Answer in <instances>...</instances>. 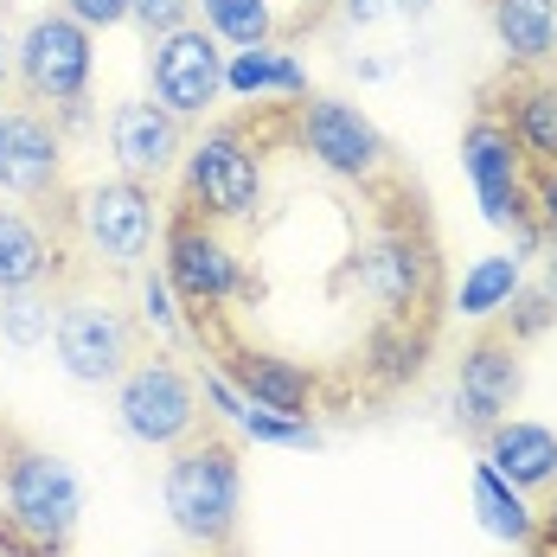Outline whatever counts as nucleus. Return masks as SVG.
Returning <instances> with one entry per match:
<instances>
[{
  "instance_id": "obj_38",
  "label": "nucleus",
  "mask_w": 557,
  "mask_h": 557,
  "mask_svg": "<svg viewBox=\"0 0 557 557\" xmlns=\"http://www.w3.org/2000/svg\"><path fill=\"white\" fill-rule=\"evenodd\" d=\"M0 97H7V52H0Z\"/></svg>"
},
{
  "instance_id": "obj_7",
  "label": "nucleus",
  "mask_w": 557,
  "mask_h": 557,
  "mask_svg": "<svg viewBox=\"0 0 557 557\" xmlns=\"http://www.w3.org/2000/svg\"><path fill=\"white\" fill-rule=\"evenodd\" d=\"M90 71H97V46H90V26H77L64 7L26 20L20 46H13V77L33 103L64 110V103H84L90 97Z\"/></svg>"
},
{
  "instance_id": "obj_10",
  "label": "nucleus",
  "mask_w": 557,
  "mask_h": 557,
  "mask_svg": "<svg viewBox=\"0 0 557 557\" xmlns=\"http://www.w3.org/2000/svg\"><path fill=\"white\" fill-rule=\"evenodd\" d=\"M148 84H154V103L180 122H206L224 97V46L199 26H173L161 39H148Z\"/></svg>"
},
{
  "instance_id": "obj_27",
  "label": "nucleus",
  "mask_w": 557,
  "mask_h": 557,
  "mask_svg": "<svg viewBox=\"0 0 557 557\" xmlns=\"http://www.w3.org/2000/svg\"><path fill=\"white\" fill-rule=\"evenodd\" d=\"M141 327H154L161 339H199V327L186 321V301L173 295L168 270H141Z\"/></svg>"
},
{
  "instance_id": "obj_5",
  "label": "nucleus",
  "mask_w": 557,
  "mask_h": 557,
  "mask_svg": "<svg viewBox=\"0 0 557 557\" xmlns=\"http://www.w3.org/2000/svg\"><path fill=\"white\" fill-rule=\"evenodd\" d=\"M71 224H77L90 263H103V270H115V276H135V270L148 263L154 237H161V199H154L148 180L115 173V180H97V186L77 193Z\"/></svg>"
},
{
  "instance_id": "obj_17",
  "label": "nucleus",
  "mask_w": 557,
  "mask_h": 557,
  "mask_svg": "<svg viewBox=\"0 0 557 557\" xmlns=\"http://www.w3.org/2000/svg\"><path fill=\"white\" fill-rule=\"evenodd\" d=\"M481 443H487V468H494L500 481H512L519 494L557 487V430L525 423V417H500Z\"/></svg>"
},
{
  "instance_id": "obj_34",
  "label": "nucleus",
  "mask_w": 557,
  "mask_h": 557,
  "mask_svg": "<svg viewBox=\"0 0 557 557\" xmlns=\"http://www.w3.org/2000/svg\"><path fill=\"white\" fill-rule=\"evenodd\" d=\"M0 557H46V552H33L20 532H7V525H0Z\"/></svg>"
},
{
  "instance_id": "obj_19",
  "label": "nucleus",
  "mask_w": 557,
  "mask_h": 557,
  "mask_svg": "<svg viewBox=\"0 0 557 557\" xmlns=\"http://www.w3.org/2000/svg\"><path fill=\"white\" fill-rule=\"evenodd\" d=\"M224 97H244V103H263V97H282V103H301L308 97V64L282 46H244V52H224Z\"/></svg>"
},
{
  "instance_id": "obj_25",
  "label": "nucleus",
  "mask_w": 557,
  "mask_h": 557,
  "mask_svg": "<svg viewBox=\"0 0 557 557\" xmlns=\"http://www.w3.org/2000/svg\"><path fill=\"white\" fill-rule=\"evenodd\" d=\"M193 13H199V26L231 46V52H244V46H263L270 33H276V7L270 0H193Z\"/></svg>"
},
{
  "instance_id": "obj_24",
  "label": "nucleus",
  "mask_w": 557,
  "mask_h": 557,
  "mask_svg": "<svg viewBox=\"0 0 557 557\" xmlns=\"http://www.w3.org/2000/svg\"><path fill=\"white\" fill-rule=\"evenodd\" d=\"M423 352H430V327H417V321H379L372 339H366V372L391 391L423 372Z\"/></svg>"
},
{
  "instance_id": "obj_4",
  "label": "nucleus",
  "mask_w": 557,
  "mask_h": 557,
  "mask_svg": "<svg viewBox=\"0 0 557 557\" xmlns=\"http://www.w3.org/2000/svg\"><path fill=\"white\" fill-rule=\"evenodd\" d=\"M180 180H186V212H199L206 224H250L263 212V154L237 122L206 128L180 154Z\"/></svg>"
},
{
  "instance_id": "obj_23",
  "label": "nucleus",
  "mask_w": 557,
  "mask_h": 557,
  "mask_svg": "<svg viewBox=\"0 0 557 557\" xmlns=\"http://www.w3.org/2000/svg\"><path fill=\"white\" fill-rule=\"evenodd\" d=\"M525 288V263L512 257V250H500V257H481L468 276H461V288H455V314L461 321H494V314H506V301Z\"/></svg>"
},
{
  "instance_id": "obj_8",
  "label": "nucleus",
  "mask_w": 557,
  "mask_h": 557,
  "mask_svg": "<svg viewBox=\"0 0 557 557\" xmlns=\"http://www.w3.org/2000/svg\"><path fill=\"white\" fill-rule=\"evenodd\" d=\"M115 417L141 448H180L186 436H199V379L161 352L135 359L115 379Z\"/></svg>"
},
{
  "instance_id": "obj_40",
  "label": "nucleus",
  "mask_w": 557,
  "mask_h": 557,
  "mask_svg": "<svg viewBox=\"0 0 557 557\" xmlns=\"http://www.w3.org/2000/svg\"><path fill=\"white\" fill-rule=\"evenodd\" d=\"M308 7H321V0H308Z\"/></svg>"
},
{
  "instance_id": "obj_3",
  "label": "nucleus",
  "mask_w": 557,
  "mask_h": 557,
  "mask_svg": "<svg viewBox=\"0 0 557 557\" xmlns=\"http://www.w3.org/2000/svg\"><path fill=\"white\" fill-rule=\"evenodd\" d=\"M0 494H7V532H20L33 552L58 557L77 532V512H84V494H77V474L46 455L33 443H7V461H0Z\"/></svg>"
},
{
  "instance_id": "obj_13",
  "label": "nucleus",
  "mask_w": 557,
  "mask_h": 557,
  "mask_svg": "<svg viewBox=\"0 0 557 557\" xmlns=\"http://www.w3.org/2000/svg\"><path fill=\"white\" fill-rule=\"evenodd\" d=\"M519 385H525V366H519V339L487 334L461 352V372H455V423L487 436L500 417H512L519 404Z\"/></svg>"
},
{
  "instance_id": "obj_31",
  "label": "nucleus",
  "mask_w": 557,
  "mask_h": 557,
  "mask_svg": "<svg viewBox=\"0 0 557 557\" xmlns=\"http://www.w3.org/2000/svg\"><path fill=\"white\" fill-rule=\"evenodd\" d=\"M64 13L77 26H90V33H110V26L128 20V0H64Z\"/></svg>"
},
{
  "instance_id": "obj_14",
  "label": "nucleus",
  "mask_w": 557,
  "mask_h": 557,
  "mask_svg": "<svg viewBox=\"0 0 557 557\" xmlns=\"http://www.w3.org/2000/svg\"><path fill=\"white\" fill-rule=\"evenodd\" d=\"M64 180V135L46 110H0V193L52 199Z\"/></svg>"
},
{
  "instance_id": "obj_21",
  "label": "nucleus",
  "mask_w": 557,
  "mask_h": 557,
  "mask_svg": "<svg viewBox=\"0 0 557 557\" xmlns=\"http://www.w3.org/2000/svg\"><path fill=\"white\" fill-rule=\"evenodd\" d=\"M58 276V244L46 224L26 219L20 206H0V295L13 288H46Z\"/></svg>"
},
{
  "instance_id": "obj_33",
  "label": "nucleus",
  "mask_w": 557,
  "mask_h": 557,
  "mask_svg": "<svg viewBox=\"0 0 557 557\" xmlns=\"http://www.w3.org/2000/svg\"><path fill=\"white\" fill-rule=\"evenodd\" d=\"M385 13V0H346V20H359V26H372Z\"/></svg>"
},
{
  "instance_id": "obj_36",
  "label": "nucleus",
  "mask_w": 557,
  "mask_h": 557,
  "mask_svg": "<svg viewBox=\"0 0 557 557\" xmlns=\"http://www.w3.org/2000/svg\"><path fill=\"white\" fill-rule=\"evenodd\" d=\"M539 532H545V545H552V552H557V500L545 506V512H539Z\"/></svg>"
},
{
  "instance_id": "obj_29",
  "label": "nucleus",
  "mask_w": 557,
  "mask_h": 557,
  "mask_svg": "<svg viewBox=\"0 0 557 557\" xmlns=\"http://www.w3.org/2000/svg\"><path fill=\"white\" fill-rule=\"evenodd\" d=\"M557 314H552V301L539 295V288H519L512 301H506V339H532V334H545Z\"/></svg>"
},
{
  "instance_id": "obj_6",
  "label": "nucleus",
  "mask_w": 557,
  "mask_h": 557,
  "mask_svg": "<svg viewBox=\"0 0 557 557\" xmlns=\"http://www.w3.org/2000/svg\"><path fill=\"white\" fill-rule=\"evenodd\" d=\"M295 148L314 168H327L334 180H352V186H379L391 173V148L379 122L346 97H301L295 103Z\"/></svg>"
},
{
  "instance_id": "obj_2",
  "label": "nucleus",
  "mask_w": 557,
  "mask_h": 557,
  "mask_svg": "<svg viewBox=\"0 0 557 557\" xmlns=\"http://www.w3.org/2000/svg\"><path fill=\"white\" fill-rule=\"evenodd\" d=\"M346 276L379 308V321H417L423 327L430 308H436V250H430V237L417 224H404V219L372 224L359 237Z\"/></svg>"
},
{
  "instance_id": "obj_22",
  "label": "nucleus",
  "mask_w": 557,
  "mask_h": 557,
  "mask_svg": "<svg viewBox=\"0 0 557 557\" xmlns=\"http://www.w3.org/2000/svg\"><path fill=\"white\" fill-rule=\"evenodd\" d=\"M474 512H481V525L494 532V539H506V545H532L539 539V512L525 506V494L512 487V481H500L487 461H474Z\"/></svg>"
},
{
  "instance_id": "obj_11",
  "label": "nucleus",
  "mask_w": 557,
  "mask_h": 557,
  "mask_svg": "<svg viewBox=\"0 0 557 557\" xmlns=\"http://www.w3.org/2000/svg\"><path fill=\"white\" fill-rule=\"evenodd\" d=\"M168 282H173V295L206 321L212 308H224V301H237L244 295V263H237V250L219 237V224H206L199 212H173L168 224Z\"/></svg>"
},
{
  "instance_id": "obj_12",
  "label": "nucleus",
  "mask_w": 557,
  "mask_h": 557,
  "mask_svg": "<svg viewBox=\"0 0 557 557\" xmlns=\"http://www.w3.org/2000/svg\"><path fill=\"white\" fill-rule=\"evenodd\" d=\"M461 173H468V186H474V199H481V219L512 231L519 219H532V193H525V154H519V141L506 135V122L494 110L474 115L468 122V135H461Z\"/></svg>"
},
{
  "instance_id": "obj_30",
  "label": "nucleus",
  "mask_w": 557,
  "mask_h": 557,
  "mask_svg": "<svg viewBox=\"0 0 557 557\" xmlns=\"http://www.w3.org/2000/svg\"><path fill=\"white\" fill-rule=\"evenodd\" d=\"M128 20H135L148 39H161V33H173V26L193 20V0H128Z\"/></svg>"
},
{
  "instance_id": "obj_39",
  "label": "nucleus",
  "mask_w": 557,
  "mask_h": 557,
  "mask_svg": "<svg viewBox=\"0 0 557 557\" xmlns=\"http://www.w3.org/2000/svg\"><path fill=\"white\" fill-rule=\"evenodd\" d=\"M0 461H7V436H0Z\"/></svg>"
},
{
  "instance_id": "obj_20",
  "label": "nucleus",
  "mask_w": 557,
  "mask_h": 557,
  "mask_svg": "<svg viewBox=\"0 0 557 557\" xmlns=\"http://www.w3.org/2000/svg\"><path fill=\"white\" fill-rule=\"evenodd\" d=\"M494 39L512 71H545L557 58V0H494Z\"/></svg>"
},
{
  "instance_id": "obj_9",
  "label": "nucleus",
  "mask_w": 557,
  "mask_h": 557,
  "mask_svg": "<svg viewBox=\"0 0 557 557\" xmlns=\"http://www.w3.org/2000/svg\"><path fill=\"white\" fill-rule=\"evenodd\" d=\"M58 366L77 385H115L135 366V321L115 308L110 295H64L58 301Z\"/></svg>"
},
{
  "instance_id": "obj_28",
  "label": "nucleus",
  "mask_w": 557,
  "mask_h": 557,
  "mask_svg": "<svg viewBox=\"0 0 557 557\" xmlns=\"http://www.w3.org/2000/svg\"><path fill=\"white\" fill-rule=\"evenodd\" d=\"M237 430H244V436H257V443H282V448H314V443H321L314 417H276V410H257V404H244Z\"/></svg>"
},
{
  "instance_id": "obj_26",
  "label": "nucleus",
  "mask_w": 557,
  "mask_h": 557,
  "mask_svg": "<svg viewBox=\"0 0 557 557\" xmlns=\"http://www.w3.org/2000/svg\"><path fill=\"white\" fill-rule=\"evenodd\" d=\"M52 327H58V301L46 288H13V295H0V339H7V346L33 352L39 339H52Z\"/></svg>"
},
{
  "instance_id": "obj_18",
  "label": "nucleus",
  "mask_w": 557,
  "mask_h": 557,
  "mask_svg": "<svg viewBox=\"0 0 557 557\" xmlns=\"http://www.w3.org/2000/svg\"><path fill=\"white\" fill-rule=\"evenodd\" d=\"M506 135L519 141L525 168H557V84L539 71H519L506 90Z\"/></svg>"
},
{
  "instance_id": "obj_35",
  "label": "nucleus",
  "mask_w": 557,
  "mask_h": 557,
  "mask_svg": "<svg viewBox=\"0 0 557 557\" xmlns=\"http://www.w3.org/2000/svg\"><path fill=\"white\" fill-rule=\"evenodd\" d=\"M539 295L552 301V314H557V250H552V263H545V282H539Z\"/></svg>"
},
{
  "instance_id": "obj_1",
  "label": "nucleus",
  "mask_w": 557,
  "mask_h": 557,
  "mask_svg": "<svg viewBox=\"0 0 557 557\" xmlns=\"http://www.w3.org/2000/svg\"><path fill=\"white\" fill-rule=\"evenodd\" d=\"M161 500L180 539H193L199 552H231L237 545V519H244V461L224 436H186L168 461Z\"/></svg>"
},
{
  "instance_id": "obj_15",
  "label": "nucleus",
  "mask_w": 557,
  "mask_h": 557,
  "mask_svg": "<svg viewBox=\"0 0 557 557\" xmlns=\"http://www.w3.org/2000/svg\"><path fill=\"white\" fill-rule=\"evenodd\" d=\"M110 154L128 180H168L186 154L180 115H168L154 97H128L110 110Z\"/></svg>"
},
{
  "instance_id": "obj_16",
  "label": "nucleus",
  "mask_w": 557,
  "mask_h": 557,
  "mask_svg": "<svg viewBox=\"0 0 557 557\" xmlns=\"http://www.w3.org/2000/svg\"><path fill=\"white\" fill-rule=\"evenodd\" d=\"M224 379L237 385L244 404H257V410H276V417H314V379H308L295 359L257 352V346H231V352H224Z\"/></svg>"
},
{
  "instance_id": "obj_32",
  "label": "nucleus",
  "mask_w": 557,
  "mask_h": 557,
  "mask_svg": "<svg viewBox=\"0 0 557 557\" xmlns=\"http://www.w3.org/2000/svg\"><path fill=\"white\" fill-rule=\"evenodd\" d=\"M532 224L545 231V244L557 250V168H539V186H532Z\"/></svg>"
},
{
  "instance_id": "obj_37",
  "label": "nucleus",
  "mask_w": 557,
  "mask_h": 557,
  "mask_svg": "<svg viewBox=\"0 0 557 557\" xmlns=\"http://www.w3.org/2000/svg\"><path fill=\"white\" fill-rule=\"evenodd\" d=\"M391 7H397V13H410V20H423V13H430L436 0H391Z\"/></svg>"
}]
</instances>
